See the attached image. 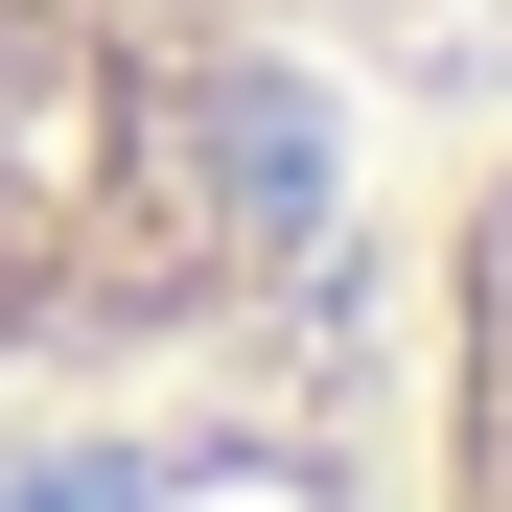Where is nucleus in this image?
Here are the masks:
<instances>
[{"label":"nucleus","mask_w":512,"mask_h":512,"mask_svg":"<svg viewBox=\"0 0 512 512\" xmlns=\"http://www.w3.org/2000/svg\"><path fill=\"white\" fill-rule=\"evenodd\" d=\"M280 24H326V47H396V24H443V0H280Z\"/></svg>","instance_id":"3"},{"label":"nucleus","mask_w":512,"mask_h":512,"mask_svg":"<svg viewBox=\"0 0 512 512\" xmlns=\"http://www.w3.org/2000/svg\"><path fill=\"white\" fill-rule=\"evenodd\" d=\"M419 512H512V140L443 187L419 256Z\"/></svg>","instance_id":"2"},{"label":"nucleus","mask_w":512,"mask_h":512,"mask_svg":"<svg viewBox=\"0 0 512 512\" xmlns=\"http://www.w3.org/2000/svg\"><path fill=\"white\" fill-rule=\"evenodd\" d=\"M350 233V47L280 0H0V419L280 326Z\"/></svg>","instance_id":"1"}]
</instances>
